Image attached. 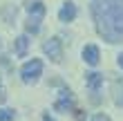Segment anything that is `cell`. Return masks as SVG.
I'll return each mask as SVG.
<instances>
[{
  "label": "cell",
  "instance_id": "cell-12",
  "mask_svg": "<svg viewBox=\"0 0 123 121\" xmlns=\"http://www.w3.org/2000/svg\"><path fill=\"white\" fill-rule=\"evenodd\" d=\"M92 121H112V119L107 117V115H96V117H94Z\"/></svg>",
  "mask_w": 123,
  "mask_h": 121
},
{
  "label": "cell",
  "instance_id": "cell-14",
  "mask_svg": "<svg viewBox=\"0 0 123 121\" xmlns=\"http://www.w3.org/2000/svg\"><path fill=\"white\" fill-rule=\"evenodd\" d=\"M119 67H123V54H119Z\"/></svg>",
  "mask_w": 123,
  "mask_h": 121
},
{
  "label": "cell",
  "instance_id": "cell-11",
  "mask_svg": "<svg viewBox=\"0 0 123 121\" xmlns=\"http://www.w3.org/2000/svg\"><path fill=\"white\" fill-rule=\"evenodd\" d=\"M13 117H16V112H13V110L0 108V121H13Z\"/></svg>",
  "mask_w": 123,
  "mask_h": 121
},
{
  "label": "cell",
  "instance_id": "cell-9",
  "mask_svg": "<svg viewBox=\"0 0 123 121\" xmlns=\"http://www.w3.org/2000/svg\"><path fill=\"white\" fill-rule=\"evenodd\" d=\"M27 47H29V38H27V36H18L16 38V54L18 56H25L27 54Z\"/></svg>",
  "mask_w": 123,
  "mask_h": 121
},
{
  "label": "cell",
  "instance_id": "cell-13",
  "mask_svg": "<svg viewBox=\"0 0 123 121\" xmlns=\"http://www.w3.org/2000/svg\"><path fill=\"white\" fill-rule=\"evenodd\" d=\"M43 121H54V119L49 117V115H43Z\"/></svg>",
  "mask_w": 123,
  "mask_h": 121
},
{
  "label": "cell",
  "instance_id": "cell-2",
  "mask_svg": "<svg viewBox=\"0 0 123 121\" xmlns=\"http://www.w3.org/2000/svg\"><path fill=\"white\" fill-rule=\"evenodd\" d=\"M40 72H43V61H38V58H31L29 63L23 65V70H20L25 83H36L38 76H40Z\"/></svg>",
  "mask_w": 123,
  "mask_h": 121
},
{
  "label": "cell",
  "instance_id": "cell-7",
  "mask_svg": "<svg viewBox=\"0 0 123 121\" xmlns=\"http://www.w3.org/2000/svg\"><path fill=\"white\" fill-rule=\"evenodd\" d=\"M27 11L31 13V18H43L45 16V5L34 0V2H27Z\"/></svg>",
  "mask_w": 123,
  "mask_h": 121
},
{
  "label": "cell",
  "instance_id": "cell-3",
  "mask_svg": "<svg viewBox=\"0 0 123 121\" xmlns=\"http://www.w3.org/2000/svg\"><path fill=\"white\" fill-rule=\"evenodd\" d=\"M43 49H45V54L54 63H61L63 61V43H61V38H49L45 45H43Z\"/></svg>",
  "mask_w": 123,
  "mask_h": 121
},
{
  "label": "cell",
  "instance_id": "cell-8",
  "mask_svg": "<svg viewBox=\"0 0 123 121\" xmlns=\"http://www.w3.org/2000/svg\"><path fill=\"white\" fill-rule=\"evenodd\" d=\"M54 108L58 110V112H67L72 108V96H69V92H63V99H58V101L54 103Z\"/></svg>",
  "mask_w": 123,
  "mask_h": 121
},
{
  "label": "cell",
  "instance_id": "cell-10",
  "mask_svg": "<svg viewBox=\"0 0 123 121\" xmlns=\"http://www.w3.org/2000/svg\"><path fill=\"white\" fill-rule=\"evenodd\" d=\"M25 29L29 32V34H36V32L40 29V18H29L27 25H25Z\"/></svg>",
  "mask_w": 123,
  "mask_h": 121
},
{
  "label": "cell",
  "instance_id": "cell-5",
  "mask_svg": "<svg viewBox=\"0 0 123 121\" xmlns=\"http://www.w3.org/2000/svg\"><path fill=\"white\" fill-rule=\"evenodd\" d=\"M58 18L63 23H72V20L76 18V5L74 2H65L61 7V11H58Z\"/></svg>",
  "mask_w": 123,
  "mask_h": 121
},
{
  "label": "cell",
  "instance_id": "cell-6",
  "mask_svg": "<svg viewBox=\"0 0 123 121\" xmlns=\"http://www.w3.org/2000/svg\"><path fill=\"white\" fill-rule=\"evenodd\" d=\"M85 81H87V88L92 92H96L101 85H103V76H101L98 72H90V74H85Z\"/></svg>",
  "mask_w": 123,
  "mask_h": 121
},
{
  "label": "cell",
  "instance_id": "cell-4",
  "mask_svg": "<svg viewBox=\"0 0 123 121\" xmlns=\"http://www.w3.org/2000/svg\"><path fill=\"white\" fill-rule=\"evenodd\" d=\"M83 61L87 63V65H98V61H101L98 47L96 45H85V49H83Z\"/></svg>",
  "mask_w": 123,
  "mask_h": 121
},
{
  "label": "cell",
  "instance_id": "cell-1",
  "mask_svg": "<svg viewBox=\"0 0 123 121\" xmlns=\"http://www.w3.org/2000/svg\"><path fill=\"white\" fill-rule=\"evenodd\" d=\"M92 16L103 40L123 43V0H92Z\"/></svg>",
  "mask_w": 123,
  "mask_h": 121
}]
</instances>
